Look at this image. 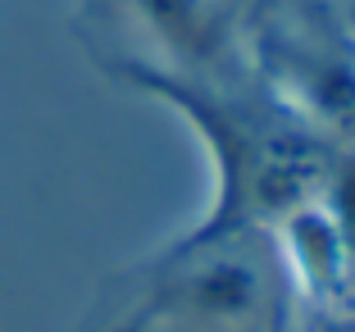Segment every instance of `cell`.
Listing matches in <instances>:
<instances>
[{"label":"cell","mask_w":355,"mask_h":332,"mask_svg":"<svg viewBox=\"0 0 355 332\" xmlns=\"http://www.w3.org/2000/svg\"><path fill=\"white\" fill-rule=\"evenodd\" d=\"M314 332H355V323H351V319H337V314H324Z\"/></svg>","instance_id":"cell-4"},{"label":"cell","mask_w":355,"mask_h":332,"mask_svg":"<svg viewBox=\"0 0 355 332\" xmlns=\"http://www.w3.org/2000/svg\"><path fill=\"white\" fill-rule=\"evenodd\" d=\"M92 5L105 19L128 23L150 46V55H132V60L155 64L178 78L223 82L232 42H237L228 0H92Z\"/></svg>","instance_id":"cell-3"},{"label":"cell","mask_w":355,"mask_h":332,"mask_svg":"<svg viewBox=\"0 0 355 332\" xmlns=\"http://www.w3.org/2000/svg\"><path fill=\"white\" fill-rule=\"evenodd\" d=\"M92 55L114 73L119 82H132L137 91L173 105L182 119L200 132L214 164V196L209 209L191 232H223V228H278L282 218L305 209L328 177V155L319 137L305 128L282 123L269 110L251 101H237L223 82L178 78L155 64H141L132 55L96 51Z\"/></svg>","instance_id":"cell-2"},{"label":"cell","mask_w":355,"mask_h":332,"mask_svg":"<svg viewBox=\"0 0 355 332\" xmlns=\"http://www.w3.org/2000/svg\"><path fill=\"white\" fill-rule=\"evenodd\" d=\"M292 291L278 232H182L110 282L83 332H292Z\"/></svg>","instance_id":"cell-1"}]
</instances>
